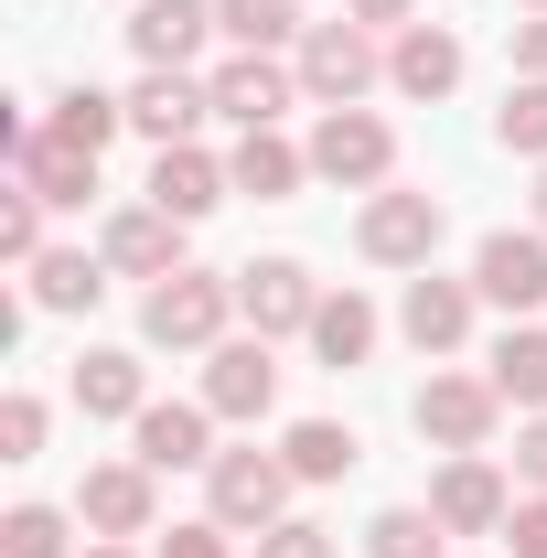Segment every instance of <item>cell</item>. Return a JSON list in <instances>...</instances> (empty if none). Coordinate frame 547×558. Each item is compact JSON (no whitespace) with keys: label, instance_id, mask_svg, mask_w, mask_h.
<instances>
[{"label":"cell","instance_id":"cell-1","mask_svg":"<svg viewBox=\"0 0 547 558\" xmlns=\"http://www.w3.org/2000/svg\"><path fill=\"white\" fill-rule=\"evenodd\" d=\"M226 312H236V279L172 269V279H150L139 333H150V344H172V354H215V344H226Z\"/></svg>","mask_w":547,"mask_h":558},{"label":"cell","instance_id":"cell-2","mask_svg":"<svg viewBox=\"0 0 547 558\" xmlns=\"http://www.w3.org/2000/svg\"><path fill=\"white\" fill-rule=\"evenodd\" d=\"M376 75H387V54H376L365 22H312V33H301V97H312V108H354Z\"/></svg>","mask_w":547,"mask_h":558},{"label":"cell","instance_id":"cell-3","mask_svg":"<svg viewBox=\"0 0 547 558\" xmlns=\"http://www.w3.org/2000/svg\"><path fill=\"white\" fill-rule=\"evenodd\" d=\"M354 247H365L376 269H429V247H440V194H398V183H376V205L354 215Z\"/></svg>","mask_w":547,"mask_h":558},{"label":"cell","instance_id":"cell-4","mask_svg":"<svg viewBox=\"0 0 547 558\" xmlns=\"http://www.w3.org/2000/svg\"><path fill=\"white\" fill-rule=\"evenodd\" d=\"M387 161H398V140H387L376 108H323V130H312V172H323V183L376 194V183H387Z\"/></svg>","mask_w":547,"mask_h":558},{"label":"cell","instance_id":"cell-5","mask_svg":"<svg viewBox=\"0 0 547 558\" xmlns=\"http://www.w3.org/2000/svg\"><path fill=\"white\" fill-rule=\"evenodd\" d=\"M236 312H247V333H312V312H323V290H312V269L301 258H247L236 269Z\"/></svg>","mask_w":547,"mask_h":558},{"label":"cell","instance_id":"cell-6","mask_svg":"<svg viewBox=\"0 0 547 558\" xmlns=\"http://www.w3.org/2000/svg\"><path fill=\"white\" fill-rule=\"evenodd\" d=\"M205 473H215V526H279V505L301 484L279 451H215Z\"/></svg>","mask_w":547,"mask_h":558},{"label":"cell","instance_id":"cell-7","mask_svg":"<svg viewBox=\"0 0 547 558\" xmlns=\"http://www.w3.org/2000/svg\"><path fill=\"white\" fill-rule=\"evenodd\" d=\"M429 515H440L451 537H505L515 494H505V473H494L483 451H451V462H440V484H429Z\"/></svg>","mask_w":547,"mask_h":558},{"label":"cell","instance_id":"cell-8","mask_svg":"<svg viewBox=\"0 0 547 558\" xmlns=\"http://www.w3.org/2000/svg\"><path fill=\"white\" fill-rule=\"evenodd\" d=\"M205 409H215V418H269V409H279L269 333H247V344H215V354H205Z\"/></svg>","mask_w":547,"mask_h":558},{"label":"cell","instance_id":"cell-9","mask_svg":"<svg viewBox=\"0 0 547 558\" xmlns=\"http://www.w3.org/2000/svg\"><path fill=\"white\" fill-rule=\"evenodd\" d=\"M494 409H505L494 376H429V387H418V429H429L440 451H483V440H494Z\"/></svg>","mask_w":547,"mask_h":558},{"label":"cell","instance_id":"cell-10","mask_svg":"<svg viewBox=\"0 0 547 558\" xmlns=\"http://www.w3.org/2000/svg\"><path fill=\"white\" fill-rule=\"evenodd\" d=\"M215 108V86H194L183 65H139L130 86V130L150 140V150H172V140H194V119Z\"/></svg>","mask_w":547,"mask_h":558},{"label":"cell","instance_id":"cell-11","mask_svg":"<svg viewBox=\"0 0 547 558\" xmlns=\"http://www.w3.org/2000/svg\"><path fill=\"white\" fill-rule=\"evenodd\" d=\"M473 290H483V301H505V312H537V301H547V236L494 226V236L473 247Z\"/></svg>","mask_w":547,"mask_h":558},{"label":"cell","instance_id":"cell-12","mask_svg":"<svg viewBox=\"0 0 547 558\" xmlns=\"http://www.w3.org/2000/svg\"><path fill=\"white\" fill-rule=\"evenodd\" d=\"M473 301H483L473 279H440V269H418V279H409V301H398V333H409L418 354H451L462 333H473Z\"/></svg>","mask_w":547,"mask_h":558},{"label":"cell","instance_id":"cell-13","mask_svg":"<svg viewBox=\"0 0 547 558\" xmlns=\"http://www.w3.org/2000/svg\"><path fill=\"white\" fill-rule=\"evenodd\" d=\"M226 194H236V172H226L215 150H194V140H172V150L150 161V205H161V215H183V226H194V215H215Z\"/></svg>","mask_w":547,"mask_h":558},{"label":"cell","instance_id":"cell-14","mask_svg":"<svg viewBox=\"0 0 547 558\" xmlns=\"http://www.w3.org/2000/svg\"><path fill=\"white\" fill-rule=\"evenodd\" d=\"M130 429H139V462H150V473H194V462H215V451H205V429H215L205 398H150Z\"/></svg>","mask_w":547,"mask_h":558},{"label":"cell","instance_id":"cell-15","mask_svg":"<svg viewBox=\"0 0 547 558\" xmlns=\"http://www.w3.org/2000/svg\"><path fill=\"white\" fill-rule=\"evenodd\" d=\"M215 33V0H139L130 11V54L139 65H194Z\"/></svg>","mask_w":547,"mask_h":558},{"label":"cell","instance_id":"cell-16","mask_svg":"<svg viewBox=\"0 0 547 558\" xmlns=\"http://www.w3.org/2000/svg\"><path fill=\"white\" fill-rule=\"evenodd\" d=\"M75 515L97 537H150V462H97L86 494H75Z\"/></svg>","mask_w":547,"mask_h":558},{"label":"cell","instance_id":"cell-17","mask_svg":"<svg viewBox=\"0 0 547 558\" xmlns=\"http://www.w3.org/2000/svg\"><path fill=\"white\" fill-rule=\"evenodd\" d=\"M108 269H130V279H172V269H183V215L130 205L119 226H108Z\"/></svg>","mask_w":547,"mask_h":558},{"label":"cell","instance_id":"cell-18","mask_svg":"<svg viewBox=\"0 0 547 558\" xmlns=\"http://www.w3.org/2000/svg\"><path fill=\"white\" fill-rule=\"evenodd\" d=\"M11 161H22V194H44V205H86V194H97V150H75V140H54V130H33Z\"/></svg>","mask_w":547,"mask_h":558},{"label":"cell","instance_id":"cell-19","mask_svg":"<svg viewBox=\"0 0 547 558\" xmlns=\"http://www.w3.org/2000/svg\"><path fill=\"white\" fill-rule=\"evenodd\" d=\"M290 86H301V75H279L269 54H236V65H215V108H226L236 130H279Z\"/></svg>","mask_w":547,"mask_h":558},{"label":"cell","instance_id":"cell-20","mask_svg":"<svg viewBox=\"0 0 547 558\" xmlns=\"http://www.w3.org/2000/svg\"><path fill=\"white\" fill-rule=\"evenodd\" d=\"M387 75H398V97H451V86H462V44H451L440 22H409V33L387 44Z\"/></svg>","mask_w":547,"mask_h":558},{"label":"cell","instance_id":"cell-21","mask_svg":"<svg viewBox=\"0 0 547 558\" xmlns=\"http://www.w3.org/2000/svg\"><path fill=\"white\" fill-rule=\"evenodd\" d=\"M226 172H236V194H258V205H290V194H301V172H312V150H290L279 130H247Z\"/></svg>","mask_w":547,"mask_h":558},{"label":"cell","instance_id":"cell-22","mask_svg":"<svg viewBox=\"0 0 547 558\" xmlns=\"http://www.w3.org/2000/svg\"><path fill=\"white\" fill-rule=\"evenodd\" d=\"M75 409H86V418H139V409H150L139 354H75Z\"/></svg>","mask_w":547,"mask_h":558},{"label":"cell","instance_id":"cell-23","mask_svg":"<svg viewBox=\"0 0 547 558\" xmlns=\"http://www.w3.org/2000/svg\"><path fill=\"white\" fill-rule=\"evenodd\" d=\"M97 290H108V258H86V247L33 258V312H97Z\"/></svg>","mask_w":547,"mask_h":558},{"label":"cell","instance_id":"cell-24","mask_svg":"<svg viewBox=\"0 0 547 558\" xmlns=\"http://www.w3.org/2000/svg\"><path fill=\"white\" fill-rule=\"evenodd\" d=\"M312 354H323V365H365V354H376V301H365V290H323Z\"/></svg>","mask_w":547,"mask_h":558},{"label":"cell","instance_id":"cell-25","mask_svg":"<svg viewBox=\"0 0 547 558\" xmlns=\"http://www.w3.org/2000/svg\"><path fill=\"white\" fill-rule=\"evenodd\" d=\"M279 462H290V473H301V484H343V473H354V462H365V440H354V429H343V418H301V429H290V440H279Z\"/></svg>","mask_w":547,"mask_h":558},{"label":"cell","instance_id":"cell-26","mask_svg":"<svg viewBox=\"0 0 547 558\" xmlns=\"http://www.w3.org/2000/svg\"><path fill=\"white\" fill-rule=\"evenodd\" d=\"M494 398H515V409H547V333H537V323H515V333L494 344Z\"/></svg>","mask_w":547,"mask_h":558},{"label":"cell","instance_id":"cell-27","mask_svg":"<svg viewBox=\"0 0 547 558\" xmlns=\"http://www.w3.org/2000/svg\"><path fill=\"white\" fill-rule=\"evenodd\" d=\"M119 119H130V97H97V86H65L54 97V140H75V150H108Z\"/></svg>","mask_w":547,"mask_h":558},{"label":"cell","instance_id":"cell-28","mask_svg":"<svg viewBox=\"0 0 547 558\" xmlns=\"http://www.w3.org/2000/svg\"><path fill=\"white\" fill-rule=\"evenodd\" d=\"M440 537H451V526H440L429 505H387V515L365 526V558H440Z\"/></svg>","mask_w":547,"mask_h":558},{"label":"cell","instance_id":"cell-29","mask_svg":"<svg viewBox=\"0 0 547 558\" xmlns=\"http://www.w3.org/2000/svg\"><path fill=\"white\" fill-rule=\"evenodd\" d=\"M215 33H236L247 54H269V44L301 33V0H215Z\"/></svg>","mask_w":547,"mask_h":558},{"label":"cell","instance_id":"cell-30","mask_svg":"<svg viewBox=\"0 0 547 558\" xmlns=\"http://www.w3.org/2000/svg\"><path fill=\"white\" fill-rule=\"evenodd\" d=\"M494 140H505V150H537V161H547V75L505 86V108H494Z\"/></svg>","mask_w":547,"mask_h":558},{"label":"cell","instance_id":"cell-31","mask_svg":"<svg viewBox=\"0 0 547 558\" xmlns=\"http://www.w3.org/2000/svg\"><path fill=\"white\" fill-rule=\"evenodd\" d=\"M0 558H65V515L54 505H11L0 515Z\"/></svg>","mask_w":547,"mask_h":558},{"label":"cell","instance_id":"cell-32","mask_svg":"<svg viewBox=\"0 0 547 558\" xmlns=\"http://www.w3.org/2000/svg\"><path fill=\"white\" fill-rule=\"evenodd\" d=\"M0 258H11V269L44 258V194H11V205H0Z\"/></svg>","mask_w":547,"mask_h":558},{"label":"cell","instance_id":"cell-33","mask_svg":"<svg viewBox=\"0 0 547 558\" xmlns=\"http://www.w3.org/2000/svg\"><path fill=\"white\" fill-rule=\"evenodd\" d=\"M44 451V398H11L0 409V462H33Z\"/></svg>","mask_w":547,"mask_h":558},{"label":"cell","instance_id":"cell-34","mask_svg":"<svg viewBox=\"0 0 547 558\" xmlns=\"http://www.w3.org/2000/svg\"><path fill=\"white\" fill-rule=\"evenodd\" d=\"M258 558H333V537L301 526V515H279V526H258Z\"/></svg>","mask_w":547,"mask_h":558},{"label":"cell","instance_id":"cell-35","mask_svg":"<svg viewBox=\"0 0 547 558\" xmlns=\"http://www.w3.org/2000/svg\"><path fill=\"white\" fill-rule=\"evenodd\" d=\"M505 548H515V558H547V494H526V505L505 515Z\"/></svg>","mask_w":547,"mask_h":558},{"label":"cell","instance_id":"cell-36","mask_svg":"<svg viewBox=\"0 0 547 558\" xmlns=\"http://www.w3.org/2000/svg\"><path fill=\"white\" fill-rule=\"evenodd\" d=\"M161 558H226V526H215V515H205V526H172Z\"/></svg>","mask_w":547,"mask_h":558},{"label":"cell","instance_id":"cell-37","mask_svg":"<svg viewBox=\"0 0 547 558\" xmlns=\"http://www.w3.org/2000/svg\"><path fill=\"white\" fill-rule=\"evenodd\" d=\"M515 473L547 494V418H526V429H515Z\"/></svg>","mask_w":547,"mask_h":558},{"label":"cell","instance_id":"cell-38","mask_svg":"<svg viewBox=\"0 0 547 558\" xmlns=\"http://www.w3.org/2000/svg\"><path fill=\"white\" fill-rule=\"evenodd\" d=\"M343 22H365V33H409V0H343Z\"/></svg>","mask_w":547,"mask_h":558},{"label":"cell","instance_id":"cell-39","mask_svg":"<svg viewBox=\"0 0 547 558\" xmlns=\"http://www.w3.org/2000/svg\"><path fill=\"white\" fill-rule=\"evenodd\" d=\"M515 65L547 75V11H526V22H515Z\"/></svg>","mask_w":547,"mask_h":558},{"label":"cell","instance_id":"cell-40","mask_svg":"<svg viewBox=\"0 0 547 558\" xmlns=\"http://www.w3.org/2000/svg\"><path fill=\"white\" fill-rule=\"evenodd\" d=\"M86 558H130V537H97V548H86Z\"/></svg>","mask_w":547,"mask_h":558},{"label":"cell","instance_id":"cell-41","mask_svg":"<svg viewBox=\"0 0 547 558\" xmlns=\"http://www.w3.org/2000/svg\"><path fill=\"white\" fill-rule=\"evenodd\" d=\"M537 236H547V183H537Z\"/></svg>","mask_w":547,"mask_h":558},{"label":"cell","instance_id":"cell-42","mask_svg":"<svg viewBox=\"0 0 547 558\" xmlns=\"http://www.w3.org/2000/svg\"><path fill=\"white\" fill-rule=\"evenodd\" d=\"M526 11H547V0H526Z\"/></svg>","mask_w":547,"mask_h":558}]
</instances>
